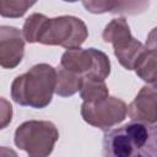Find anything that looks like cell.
<instances>
[{
    "label": "cell",
    "instance_id": "1",
    "mask_svg": "<svg viewBox=\"0 0 157 157\" xmlns=\"http://www.w3.org/2000/svg\"><path fill=\"white\" fill-rule=\"evenodd\" d=\"M103 157H157V124L139 121L107 130L102 140Z\"/></svg>",
    "mask_w": 157,
    "mask_h": 157
},
{
    "label": "cell",
    "instance_id": "2",
    "mask_svg": "<svg viewBox=\"0 0 157 157\" xmlns=\"http://www.w3.org/2000/svg\"><path fill=\"white\" fill-rule=\"evenodd\" d=\"M56 87V69L42 63L18 75L11 83V98L20 105L42 109L49 105Z\"/></svg>",
    "mask_w": 157,
    "mask_h": 157
},
{
    "label": "cell",
    "instance_id": "3",
    "mask_svg": "<svg viewBox=\"0 0 157 157\" xmlns=\"http://www.w3.org/2000/svg\"><path fill=\"white\" fill-rule=\"evenodd\" d=\"M59 139L56 126L48 120H28L17 126L15 145L28 157H49Z\"/></svg>",
    "mask_w": 157,
    "mask_h": 157
},
{
    "label": "cell",
    "instance_id": "4",
    "mask_svg": "<svg viewBox=\"0 0 157 157\" xmlns=\"http://www.w3.org/2000/svg\"><path fill=\"white\" fill-rule=\"evenodd\" d=\"M88 37L86 23L75 16H59L47 18L37 43L44 45H60L67 49L80 48Z\"/></svg>",
    "mask_w": 157,
    "mask_h": 157
},
{
    "label": "cell",
    "instance_id": "5",
    "mask_svg": "<svg viewBox=\"0 0 157 157\" xmlns=\"http://www.w3.org/2000/svg\"><path fill=\"white\" fill-rule=\"evenodd\" d=\"M128 114L125 102L117 97H108L99 103L83 102L81 105L82 119L98 129L109 130L114 125L121 123Z\"/></svg>",
    "mask_w": 157,
    "mask_h": 157
},
{
    "label": "cell",
    "instance_id": "6",
    "mask_svg": "<svg viewBox=\"0 0 157 157\" xmlns=\"http://www.w3.org/2000/svg\"><path fill=\"white\" fill-rule=\"evenodd\" d=\"M25 38L22 32L12 26L0 27V65L4 69L16 67L23 59Z\"/></svg>",
    "mask_w": 157,
    "mask_h": 157
},
{
    "label": "cell",
    "instance_id": "7",
    "mask_svg": "<svg viewBox=\"0 0 157 157\" xmlns=\"http://www.w3.org/2000/svg\"><path fill=\"white\" fill-rule=\"evenodd\" d=\"M128 115L132 121L157 123V91L150 85L144 86L134 101L128 105Z\"/></svg>",
    "mask_w": 157,
    "mask_h": 157
},
{
    "label": "cell",
    "instance_id": "8",
    "mask_svg": "<svg viewBox=\"0 0 157 157\" xmlns=\"http://www.w3.org/2000/svg\"><path fill=\"white\" fill-rule=\"evenodd\" d=\"M93 65V58L91 49H82V48H74V49H67L63 55L60 60V66L82 75L83 77L91 71Z\"/></svg>",
    "mask_w": 157,
    "mask_h": 157
},
{
    "label": "cell",
    "instance_id": "9",
    "mask_svg": "<svg viewBox=\"0 0 157 157\" xmlns=\"http://www.w3.org/2000/svg\"><path fill=\"white\" fill-rule=\"evenodd\" d=\"M82 5L86 7L87 11L92 13H130L135 15L142 12L147 6L148 2H124V1H83Z\"/></svg>",
    "mask_w": 157,
    "mask_h": 157
},
{
    "label": "cell",
    "instance_id": "10",
    "mask_svg": "<svg viewBox=\"0 0 157 157\" xmlns=\"http://www.w3.org/2000/svg\"><path fill=\"white\" fill-rule=\"evenodd\" d=\"M102 38L105 43H112L113 48L121 47L130 42L134 37L131 36L130 27L124 17L113 18L103 29Z\"/></svg>",
    "mask_w": 157,
    "mask_h": 157
},
{
    "label": "cell",
    "instance_id": "11",
    "mask_svg": "<svg viewBox=\"0 0 157 157\" xmlns=\"http://www.w3.org/2000/svg\"><path fill=\"white\" fill-rule=\"evenodd\" d=\"M83 76L71 72L60 65L56 69V87L55 93L60 97H70L81 90Z\"/></svg>",
    "mask_w": 157,
    "mask_h": 157
},
{
    "label": "cell",
    "instance_id": "12",
    "mask_svg": "<svg viewBox=\"0 0 157 157\" xmlns=\"http://www.w3.org/2000/svg\"><path fill=\"white\" fill-rule=\"evenodd\" d=\"M114 49V55L118 58V61L123 67L126 70H134L137 60L142 55V53L146 50V47L137 39L132 38L130 42L126 44L113 48Z\"/></svg>",
    "mask_w": 157,
    "mask_h": 157
},
{
    "label": "cell",
    "instance_id": "13",
    "mask_svg": "<svg viewBox=\"0 0 157 157\" xmlns=\"http://www.w3.org/2000/svg\"><path fill=\"white\" fill-rule=\"evenodd\" d=\"M134 70L142 81L152 85L157 81V53L146 48L137 60Z\"/></svg>",
    "mask_w": 157,
    "mask_h": 157
},
{
    "label": "cell",
    "instance_id": "14",
    "mask_svg": "<svg viewBox=\"0 0 157 157\" xmlns=\"http://www.w3.org/2000/svg\"><path fill=\"white\" fill-rule=\"evenodd\" d=\"M108 87L104 81H97L83 77L82 86L80 90V96L83 102L87 103H99L107 99L109 96Z\"/></svg>",
    "mask_w": 157,
    "mask_h": 157
},
{
    "label": "cell",
    "instance_id": "15",
    "mask_svg": "<svg viewBox=\"0 0 157 157\" xmlns=\"http://www.w3.org/2000/svg\"><path fill=\"white\" fill-rule=\"evenodd\" d=\"M93 58V65L91 71L85 76L86 78L91 80H97V81H104L109 74H110V61L109 58L105 53L96 49V48H90Z\"/></svg>",
    "mask_w": 157,
    "mask_h": 157
},
{
    "label": "cell",
    "instance_id": "16",
    "mask_svg": "<svg viewBox=\"0 0 157 157\" xmlns=\"http://www.w3.org/2000/svg\"><path fill=\"white\" fill-rule=\"evenodd\" d=\"M47 18L48 17L45 15L37 13V12L27 17L22 27V34H23L25 40H27L28 43H37L39 33Z\"/></svg>",
    "mask_w": 157,
    "mask_h": 157
},
{
    "label": "cell",
    "instance_id": "17",
    "mask_svg": "<svg viewBox=\"0 0 157 157\" xmlns=\"http://www.w3.org/2000/svg\"><path fill=\"white\" fill-rule=\"evenodd\" d=\"M36 4V1L25 0H0V15L2 17L17 18L25 15V12Z\"/></svg>",
    "mask_w": 157,
    "mask_h": 157
},
{
    "label": "cell",
    "instance_id": "18",
    "mask_svg": "<svg viewBox=\"0 0 157 157\" xmlns=\"http://www.w3.org/2000/svg\"><path fill=\"white\" fill-rule=\"evenodd\" d=\"M1 104H2V108H1V129H4L11 121L12 107L5 98H1Z\"/></svg>",
    "mask_w": 157,
    "mask_h": 157
},
{
    "label": "cell",
    "instance_id": "19",
    "mask_svg": "<svg viewBox=\"0 0 157 157\" xmlns=\"http://www.w3.org/2000/svg\"><path fill=\"white\" fill-rule=\"evenodd\" d=\"M148 50L156 52L157 53V27H155L153 29L150 31L147 39H146V45H145Z\"/></svg>",
    "mask_w": 157,
    "mask_h": 157
},
{
    "label": "cell",
    "instance_id": "20",
    "mask_svg": "<svg viewBox=\"0 0 157 157\" xmlns=\"http://www.w3.org/2000/svg\"><path fill=\"white\" fill-rule=\"evenodd\" d=\"M1 157H17V153L13 150L4 146V147H1Z\"/></svg>",
    "mask_w": 157,
    "mask_h": 157
},
{
    "label": "cell",
    "instance_id": "21",
    "mask_svg": "<svg viewBox=\"0 0 157 157\" xmlns=\"http://www.w3.org/2000/svg\"><path fill=\"white\" fill-rule=\"evenodd\" d=\"M150 86H151L153 90H156V91H157V81H155V82H153L152 85H150Z\"/></svg>",
    "mask_w": 157,
    "mask_h": 157
}]
</instances>
